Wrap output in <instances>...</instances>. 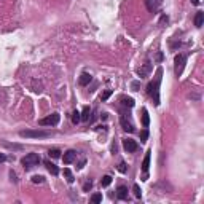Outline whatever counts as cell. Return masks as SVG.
<instances>
[{
    "label": "cell",
    "mask_w": 204,
    "mask_h": 204,
    "mask_svg": "<svg viewBox=\"0 0 204 204\" xmlns=\"http://www.w3.org/2000/svg\"><path fill=\"white\" fill-rule=\"evenodd\" d=\"M131 86H132V89H134V91H139V83H137V81H132V84H131Z\"/></svg>",
    "instance_id": "d6a6232c"
},
{
    "label": "cell",
    "mask_w": 204,
    "mask_h": 204,
    "mask_svg": "<svg viewBox=\"0 0 204 204\" xmlns=\"http://www.w3.org/2000/svg\"><path fill=\"white\" fill-rule=\"evenodd\" d=\"M89 113H91V109H89V107H84V109H83V112L80 113L81 120H84V121H88V120H89Z\"/></svg>",
    "instance_id": "ffe728a7"
},
{
    "label": "cell",
    "mask_w": 204,
    "mask_h": 204,
    "mask_svg": "<svg viewBox=\"0 0 204 204\" xmlns=\"http://www.w3.org/2000/svg\"><path fill=\"white\" fill-rule=\"evenodd\" d=\"M91 186H93V182H91V180H86L84 185H83V191H89V190H91Z\"/></svg>",
    "instance_id": "f1b7e54d"
},
{
    "label": "cell",
    "mask_w": 204,
    "mask_h": 204,
    "mask_svg": "<svg viewBox=\"0 0 204 204\" xmlns=\"http://www.w3.org/2000/svg\"><path fill=\"white\" fill-rule=\"evenodd\" d=\"M91 80H93V77L89 75V73H81L80 75V78H78V84H80V86H86V84H89L91 83Z\"/></svg>",
    "instance_id": "8fae6325"
},
{
    "label": "cell",
    "mask_w": 204,
    "mask_h": 204,
    "mask_svg": "<svg viewBox=\"0 0 204 204\" xmlns=\"http://www.w3.org/2000/svg\"><path fill=\"white\" fill-rule=\"evenodd\" d=\"M32 182H33V183H43V182H45V177H43V175H33V177H32Z\"/></svg>",
    "instance_id": "4316f807"
},
{
    "label": "cell",
    "mask_w": 204,
    "mask_h": 204,
    "mask_svg": "<svg viewBox=\"0 0 204 204\" xmlns=\"http://www.w3.org/2000/svg\"><path fill=\"white\" fill-rule=\"evenodd\" d=\"M202 22H204V13L202 11H198L195 14V26L196 27H202Z\"/></svg>",
    "instance_id": "2e32d148"
},
{
    "label": "cell",
    "mask_w": 204,
    "mask_h": 204,
    "mask_svg": "<svg viewBox=\"0 0 204 204\" xmlns=\"http://www.w3.org/2000/svg\"><path fill=\"white\" fill-rule=\"evenodd\" d=\"M40 161H42V158L38 153H27V155L21 160V164L24 166V169H30L33 166H37Z\"/></svg>",
    "instance_id": "3957f363"
},
{
    "label": "cell",
    "mask_w": 204,
    "mask_h": 204,
    "mask_svg": "<svg viewBox=\"0 0 204 204\" xmlns=\"http://www.w3.org/2000/svg\"><path fill=\"white\" fill-rule=\"evenodd\" d=\"M161 75H163V69H161V67H158L155 78H153V80L148 83V86H147V93H148V96L153 99V104H155L156 107L160 105V84H161Z\"/></svg>",
    "instance_id": "6da1fadb"
},
{
    "label": "cell",
    "mask_w": 204,
    "mask_h": 204,
    "mask_svg": "<svg viewBox=\"0 0 204 204\" xmlns=\"http://www.w3.org/2000/svg\"><path fill=\"white\" fill-rule=\"evenodd\" d=\"M77 155L78 153L75 150H67L64 153V156H62V161H64V164H70V163H73L77 160Z\"/></svg>",
    "instance_id": "9c48e42d"
},
{
    "label": "cell",
    "mask_w": 204,
    "mask_h": 204,
    "mask_svg": "<svg viewBox=\"0 0 204 204\" xmlns=\"http://www.w3.org/2000/svg\"><path fill=\"white\" fill-rule=\"evenodd\" d=\"M118 171H120V172H126L128 171V166H126V163H120V164H118Z\"/></svg>",
    "instance_id": "f546056e"
},
{
    "label": "cell",
    "mask_w": 204,
    "mask_h": 204,
    "mask_svg": "<svg viewBox=\"0 0 204 204\" xmlns=\"http://www.w3.org/2000/svg\"><path fill=\"white\" fill-rule=\"evenodd\" d=\"M191 3H193V5H199V0H191Z\"/></svg>",
    "instance_id": "e575fe53"
},
{
    "label": "cell",
    "mask_w": 204,
    "mask_h": 204,
    "mask_svg": "<svg viewBox=\"0 0 204 204\" xmlns=\"http://www.w3.org/2000/svg\"><path fill=\"white\" fill-rule=\"evenodd\" d=\"M64 175H65V180L69 183H73V180H75V177H73V174L69 167H64Z\"/></svg>",
    "instance_id": "d6986e66"
},
{
    "label": "cell",
    "mask_w": 204,
    "mask_h": 204,
    "mask_svg": "<svg viewBox=\"0 0 204 204\" xmlns=\"http://www.w3.org/2000/svg\"><path fill=\"white\" fill-rule=\"evenodd\" d=\"M43 164L46 166V169H48V171H49L51 174H53V175H58V174H59L58 166H56V164H53L51 161H43Z\"/></svg>",
    "instance_id": "5bb4252c"
},
{
    "label": "cell",
    "mask_w": 204,
    "mask_h": 204,
    "mask_svg": "<svg viewBox=\"0 0 204 204\" xmlns=\"http://www.w3.org/2000/svg\"><path fill=\"white\" fill-rule=\"evenodd\" d=\"M48 155H49L51 158H59V156H61V151H59L58 148H51Z\"/></svg>",
    "instance_id": "d4e9b609"
},
{
    "label": "cell",
    "mask_w": 204,
    "mask_h": 204,
    "mask_svg": "<svg viewBox=\"0 0 204 204\" xmlns=\"http://www.w3.org/2000/svg\"><path fill=\"white\" fill-rule=\"evenodd\" d=\"M150 150L145 153L144 156V161H142V172H144V180H147V177H148V167H150Z\"/></svg>",
    "instance_id": "ba28073f"
},
{
    "label": "cell",
    "mask_w": 204,
    "mask_h": 204,
    "mask_svg": "<svg viewBox=\"0 0 204 204\" xmlns=\"http://www.w3.org/2000/svg\"><path fill=\"white\" fill-rule=\"evenodd\" d=\"M120 123H121V126H123V129L126 132H134V124L131 123V120H128L126 115H123L120 118Z\"/></svg>",
    "instance_id": "30bf717a"
},
{
    "label": "cell",
    "mask_w": 204,
    "mask_h": 204,
    "mask_svg": "<svg viewBox=\"0 0 204 204\" xmlns=\"http://www.w3.org/2000/svg\"><path fill=\"white\" fill-rule=\"evenodd\" d=\"M161 5H163V0H145V7L150 13H156L161 8Z\"/></svg>",
    "instance_id": "8992f818"
},
{
    "label": "cell",
    "mask_w": 204,
    "mask_h": 204,
    "mask_svg": "<svg viewBox=\"0 0 204 204\" xmlns=\"http://www.w3.org/2000/svg\"><path fill=\"white\" fill-rule=\"evenodd\" d=\"M81 120V116H80V112H73V115H72V121H73V124H77L78 121H80Z\"/></svg>",
    "instance_id": "484cf974"
},
{
    "label": "cell",
    "mask_w": 204,
    "mask_h": 204,
    "mask_svg": "<svg viewBox=\"0 0 204 204\" xmlns=\"http://www.w3.org/2000/svg\"><path fill=\"white\" fill-rule=\"evenodd\" d=\"M84 164H86V160H81L80 163H78V166H77V167H78V169H83V167H84Z\"/></svg>",
    "instance_id": "1f68e13d"
},
{
    "label": "cell",
    "mask_w": 204,
    "mask_h": 204,
    "mask_svg": "<svg viewBox=\"0 0 204 204\" xmlns=\"http://www.w3.org/2000/svg\"><path fill=\"white\" fill-rule=\"evenodd\" d=\"M59 120H61L59 113H51V115H48L46 118L38 120V124H40V126H56V124L59 123Z\"/></svg>",
    "instance_id": "5b68a950"
},
{
    "label": "cell",
    "mask_w": 204,
    "mask_h": 204,
    "mask_svg": "<svg viewBox=\"0 0 204 204\" xmlns=\"http://www.w3.org/2000/svg\"><path fill=\"white\" fill-rule=\"evenodd\" d=\"M147 139H148V129H144V131H140V142H147Z\"/></svg>",
    "instance_id": "603a6c76"
},
{
    "label": "cell",
    "mask_w": 204,
    "mask_h": 204,
    "mask_svg": "<svg viewBox=\"0 0 204 204\" xmlns=\"http://www.w3.org/2000/svg\"><path fill=\"white\" fill-rule=\"evenodd\" d=\"M123 147H124V150H126L128 153H134L135 150L139 148L137 142L132 140V139H123Z\"/></svg>",
    "instance_id": "52a82bcc"
},
{
    "label": "cell",
    "mask_w": 204,
    "mask_h": 204,
    "mask_svg": "<svg viewBox=\"0 0 204 204\" xmlns=\"http://www.w3.org/2000/svg\"><path fill=\"white\" fill-rule=\"evenodd\" d=\"M91 201H93V202H100V201H102V195H100V193H94V195L91 196Z\"/></svg>",
    "instance_id": "83f0119b"
},
{
    "label": "cell",
    "mask_w": 204,
    "mask_h": 204,
    "mask_svg": "<svg viewBox=\"0 0 204 204\" xmlns=\"http://www.w3.org/2000/svg\"><path fill=\"white\" fill-rule=\"evenodd\" d=\"M110 183H112V177H110V175H104V177L100 179V185L102 186H109Z\"/></svg>",
    "instance_id": "44dd1931"
},
{
    "label": "cell",
    "mask_w": 204,
    "mask_h": 204,
    "mask_svg": "<svg viewBox=\"0 0 204 204\" xmlns=\"http://www.w3.org/2000/svg\"><path fill=\"white\" fill-rule=\"evenodd\" d=\"M116 196L120 198V199H128V188L126 186H118V190H116Z\"/></svg>",
    "instance_id": "9a60e30c"
},
{
    "label": "cell",
    "mask_w": 204,
    "mask_h": 204,
    "mask_svg": "<svg viewBox=\"0 0 204 204\" xmlns=\"http://www.w3.org/2000/svg\"><path fill=\"white\" fill-rule=\"evenodd\" d=\"M0 145L7 147V148H10V150H22L24 148L21 144H13V142H7V140H0Z\"/></svg>",
    "instance_id": "4fadbf2b"
},
{
    "label": "cell",
    "mask_w": 204,
    "mask_h": 204,
    "mask_svg": "<svg viewBox=\"0 0 204 204\" xmlns=\"http://www.w3.org/2000/svg\"><path fill=\"white\" fill-rule=\"evenodd\" d=\"M132 191H134V196H135V198H140V196H142V191H140V186H139L137 183H134V186H132Z\"/></svg>",
    "instance_id": "7402d4cb"
},
{
    "label": "cell",
    "mask_w": 204,
    "mask_h": 204,
    "mask_svg": "<svg viewBox=\"0 0 204 204\" xmlns=\"http://www.w3.org/2000/svg\"><path fill=\"white\" fill-rule=\"evenodd\" d=\"M150 70H151V65H150V62H145V64L140 67V69L137 70V73H139V77L140 78H144V77H147L150 73Z\"/></svg>",
    "instance_id": "7c38bea8"
},
{
    "label": "cell",
    "mask_w": 204,
    "mask_h": 204,
    "mask_svg": "<svg viewBox=\"0 0 204 204\" xmlns=\"http://www.w3.org/2000/svg\"><path fill=\"white\" fill-rule=\"evenodd\" d=\"M5 160H7V155H5V153H0V163L5 161Z\"/></svg>",
    "instance_id": "836d02e7"
},
{
    "label": "cell",
    "mask_w": 204,
    "mask_h": 204,
    "mask_svg": "<svg viewBox=\"0 0 204 204\" xmlns=\"http://www.w3.org/2000/svg\"><path fill=\"white\" fill-rule=\"evenodd\" d=\"M10 179H11V182H18V179H16V174L13 172V171H10Z\"/></svg>",
    "instance_id": "4dcf8cb0"
},
{
    "label": "cell",
    "mask_w": 204,
    "mask_h": 204,
    "mask_svg": "<svg viewBox=\"0 0 204 204\" xmlns=\"http://www.w3.org/2000/svg\"><path fill=\"white\" fill-rule=\"evenodd\" d=\"M19 135L26 139H45V137H51V131H45V129H26V131H19Z\"/></svg>",
    "instance_id": "7a4b0ae2"
},
{
    "label": "cell",
    "mask_w": 204,
    "mask_h": 204,
    "mask_svg": "<svg viewBox=\"0 0 204 204\" xmlns=\"http://www.w3.org/2000/svg\"><path fill=\"white\" fill-rule=\"evenodd\" d=\"M142 124H144V128H148V124H150V116H148L147 109H142Z\"/></svg>",
    "instance_id": "ac0fdd59"
},
{
    "label": "cell",
    "mask_w": 204,
    "mask_h": 204,
    "mask_svg": "<svg viewBox=\"0 0 204 204\" xmlns=\"http://www.w3.org/2000/svg\"><path fill=\"white\" fill-rule=\"evenodd\" d=\"M110 96H112V89H107V91H104V93H102V96H100V100H102V102H105L107 99L110 97Z\"/></svg>",
    "instance_id": "cb8c5ba5"
},
{
    "label": "cell",
    "mask_w": 204,
    "mask_h": 204,
    "mask_svg": "<svg viewBox=\"0 0 204 204\" xmlns=\"http://www.w3.org/2000/svg\"><path fill=\"white\" fill-rule=\"evenodd\" d=\"M120 100H121V105L129 107V109H131V107H134V104H135L132 97H126V96H123V97H121Z\"/></svg>",
    "instance_id": "e0dca14e"
},
{
    "label": "cell",
    "mask_w": 204,
    "mask_h": 204,
    "mask_svg": "<svg viewBox=\"0 0 204 204\" xmlns=\"http://www.w3.org/2000/svg\"><path fill=\"white\" fill-rule=\"evenodd\" d=\"M185 62H186V56L185 54H175V58H174V72H175L177 77H180L183 73Z\"/></svg>",
    "instance_id": "277c9868"
}]
</instances>
